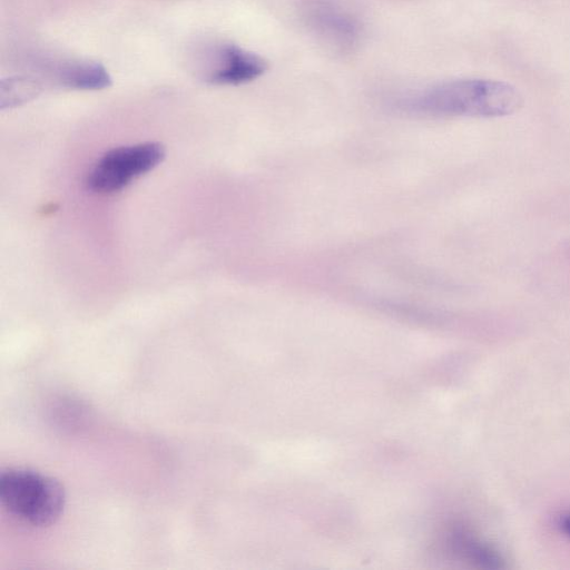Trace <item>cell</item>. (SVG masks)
<instances>
[{"instance_id": "obj_1", "label": "cell", "mask_w": 570, "mask_h": 570, "mask_svg": "<svg viewBox=\"0 0 570 570\" xmlns=\"http://www.w3.org/2000/svg\"><path fill=\"white\" fill-rule=\"evenodd\" d=\"M523 99L512 85L493 79L442 81L401 101L411 112L435 117H503L518 111Z\"/></svg>"}, {"instance_id": "obj_2", "label": "cell", "mask_w": 570, "mask_h": 570, "mask_svg": "<svg viewBox=\"0 0 570 570\" xmlns=\"http://www.w3.org/2000/svg\"><path fill=\"white\" fill-rule=\"evenodd\" d=\"M0 501L19 520L47 527L62 513L66 494L62 484L52 476L24 468H7L0 473Z\"/></svg>"}, {"instance_id": "obj_3", "label": "cell", "mask_w": 570, "mask_h": 570, "mask_svg": "<svg viewBox=\"0 0 570 570\" xmlns=\"http://www.w3.org/2000/svg\"><path fill=\"white\" fill-rule=\"evenodd\" d=\"M164 157V146L154 141L110 149L90 169L87 186L99 194L119 191L157 167Z\"/></svg>"}, {"instance_id": "obj_4", "label": "cell", "mask_w": 570, "mask_h": 570, "mask_svg": "<svg viewBox=\"0 0 570 570\" xmlns=\"http://www.w3.org/2000/svg\"><path fill=\"white\" fill-rule=\"evenodd\" d=\"M299 16L317 41L337 53L351 52L360 42L358 18L342 0H298Z\"/></svg>"}, {"instance_id": "obj_5", "label": "cell", "mask_w": 570, "mask_h": 570, "mask_svg": "<svg viewBox=\"0 0 570 570\" xmlns=\"http://www.w3.org/2000/svg\"><path fill=\"white\" fill-rule=\"evenodd\" d=\"M205 79L215 85H240L262 76L267 62L258 55L233 43H220L209 50Z\"/></svg>"}, {"instance_id": "obj_6", "label": "cell", "mask_w": 570, "mask_h": 570, "mask_svg": "<svg viewBox=\"0 0 570 570\" xmlns=\"http://www.w3.org/2000/svg\"><path fill=\"white\" fill-rule=\"evenodd\" d=\"M56 80L66 88L98 90L110 86L111 78L106 68L94 61H66L55 69Z\"/></svg>"}, {"instance_id": "obj_7", "label": "cell", "mask_w": 570, "mask_h": 570, "mask_svg": "<svg viewBox=\"0 0 570 570\" xmlns=\"http://www.w3.org/2000/svg\"><path fill=\"white\" fill-rule=\"evenodd\" d=\"M41 91L40 83L30 77L3 79L0 88L1 109L11 108L29 101Z\"/></svg>"}, {"instance_id": "obj_8", "label": "cell", "mask_w": 570, "mask_h": 570, "mask_svg": "<svg viewBox=\"0 0 570 570\" xmlns=\"http://www.w3.org/2000/svg\"><path fill=\"white\" fill-rule=\"evenodd\" d=\"M454 544L469 560L476 562L480 566H485L488 568L504 567V560L497 550L474 538L458 533L454 538Z\"/></svg>"}, {"instance_id": "obj_9", "label": "cell", "mask_w": 570, "mask_h": 570, "mask_svg": "<svg viewBox=\"0 0 570 570\" xmlns=\"http://www.w3.org/2000/svg\"><path fill=\"white\" fill-rule=\"evenodd\" d=\"M560 525L563 533L570 539V512L562 517Z\"/></svg>"}]
</instances>
